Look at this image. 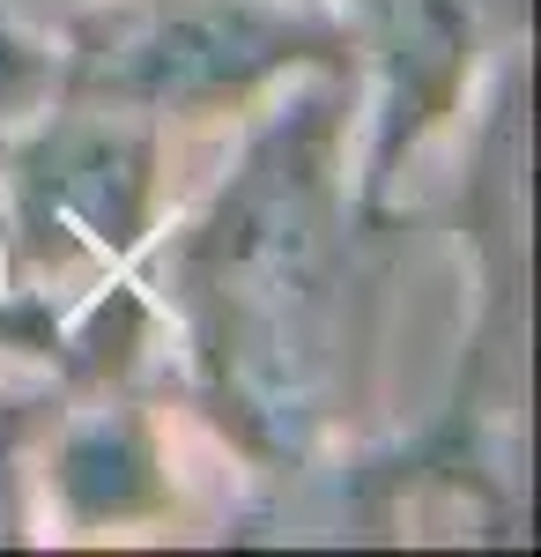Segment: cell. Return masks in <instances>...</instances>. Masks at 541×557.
I'll return each instance as SVG.
<instances>
[{"label":"cell","instance_id":"6da1fadb","mask_svg":"<svg viewBox=\"0 0 541 557\" xmlns=\"http://www.w3.org/2000/svg\"><path fill=\"white\" fill-rule=\"evenodd\" d=\"M304 38L297 23L267 15V8H186V15H156L119 45V67L104 60V89L149 97V104H178V97H223L267 75L290 45Z\"/></svg>","mask_w":541,"mask_h":557},{"label":"cell","instance_id":"7a4b0ae2","mask_svg":"<svg viewBox=\"0 0 541 557\" xmlns=\"http://www.w3.org/2000/svg\"><path fill=\"white\" fill-rule=\"evenodd\" d=\"M52 201L60 215L89 223L97 246H126L149 201V149L134 134H83L52 149Z\"/></svg>","mask_w":541,"mask_h":557}]
</instances>
